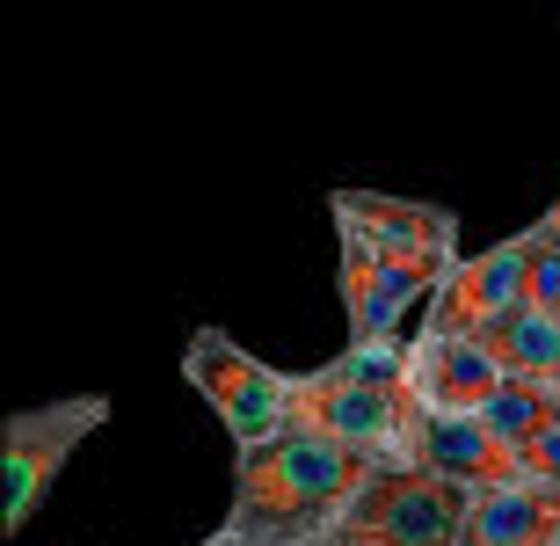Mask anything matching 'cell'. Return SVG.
Here are the masks:
<instances>
[{
	"instance_id": "obj_1",
	"label": "cell",
	"mask_w": 560,
	"mask_h": 546,
	"mask_svg": "<svg viewBox=\"0 0 560 546\" xmlns=\"http://www.w3.org/2000/svg\"><path fill=\"white\" fill-rule=\"evenodd\" d=\"M372 474L378 466L364 452L320 438L306 422H291L284 438L233 460V510L219 532H233V539H248V546H306Z\"/></svg>"
},
{
	"instance_id": "obj_2",
	"label": "cell",
	"mask_w": 560,
	"mask_h": 546,
	"mask_svg": "<svg viewBox=\"0 0 560 546\" xmlns=\"http://www.w3.org/2000/svg\"><path fill=\"white\" fill-rule=\"evenodd\" d=\"M320 438L364 452L372 466H408V422H416V342H350L320 372H299V408Z\"/></svg>"
},
{
	"instance_id": "obj_3",
	"label": "cell",
	"mask_w": 560,
	"mask_h": 546,
	"mask_svg": "<svg viewBox=\"0 0 560 546\" xmlns=\"http://www.w3.org/2000/svg\"><path fill=\"white\" fill-rule=\"evenodd\" d=\"M466 503H474L466 488L436 481L422 466H378L306 546H458Z\"/></svg>"
},
{
	"instance_id": "obj_4",
	"label": "cell",
	"mask_w": 560,
	"mask_h": 546,
	"mask_svg": "<svg viewBox=\"0 0 560 546\" xmlns=\"http://www.w3.org/2000/svg\"><path fill=\"white\" fill-rule=\"evenodd\" d=\"M183 379L205 394V408L226 422L233 452H255V444H270L291 430V408H299V379L262 364L255 350L226 336V328H197L183 350Z\"/></svg>"
},
{
	"instance_id": "obj_5",
	"label": "cell",
	"mask_w": 560,
	"mask_h": 546,
	"mask_svg": "<svg viewBox=\"0 0 560 546\" xmlns=\"http://www.w3.org/2000/svg\"><path fill=\"white\" fill-rule=\"evenodd\" d=\"M335 219H350V226H364V241H372L378 255H386V270L408 284V292H444L452 284V270L466 263V248H458V219L444 205H422V197H386V189H335L328 197Z\"/></svg>"
},
{
	"instance_id": "obj_6",
	"label": "cell",
	"mask_w": 560,
	"mask_h": 546,
	"mask_svg": "<svg viewBox=\"0 0 560 546\" xmlns=\"http://www.w3.org/2000/svg\"><path fill=\"white\" fill-rule=\"evenodd\" d=\"M103 422H109L103 394H73V400H51V408H15V416H8V430H0V481H8L0 532H22L37 518L44 488L59 481L66 460H73Z\"/></svg>"
},
{
	"instance_id": "obj_7",
	"label": "cell",
	"mask_w": 560,
	"mask_h": 546,
	"mask_svg": "<svg viewBox=\"0 0 560 546\" xmlns=\"http://www.w3.org/2000/svg\"><path fill=\"white\" fill-rule=\"evenodd\" d=\"M539 241L532 233H510V241H495V248H480L466 255L452 270V284L430 299V314H422L416 336H436V342H452V336H488L510 306H517L524 292H532V277H539ZM560 263V255H553Z\"/></svg>"
},
{
	"instance_id": "obj_8",
	"label": "cell",
	"mask_w": 560,
	"mask_h": 546,
	"mask_svg": "<svg viewBox=\"0 0 560 546\" xmlns=\"http://www.w3.org/2000/svg\"><path fill=\"white\" fill-rule=\"evenodd\" d=\"M408 466H422V474H436V481L466 488V496L502 488V481H517V474H524V460L488 430V416L422 408V400H416V422H408Z\"/></svg>"
},
{
	"instance_id": "obj_9",
	"label": "cell",
	"mask_w": 560,
	"mask_h": 546,
	"mask_svg": "<svg viewBox=\"0 0 560 546\" xmlns=\"http://www.w3.org/2000/svg\"><path fill=\"white\" fill-rule=\"evenodd\" d=\"M335 292L350 314V342H394L408 328V284L386 270V255L364 241V226L335 219Z\"/></svg>"
},
{
	"instance_id": "obj_10",
	"label": "cell",
	"mask_w": 560,
	"mask_h": 546,
	"mask_svg": "<svg viewBox=\"0 0 560 546\" xmlns=\"http://www.w3.org/2000/svg\"><path fill=\"white\" fill-rule=\"evenodd\" d=\"M502 386H510V364H502L480 336H452V342L416 336V400H422V408L480 416Z\"/></svg>"
},
{
	"instance_id": "obj_11",
	"label": "cell",
	"mask_w": 560,
	"mask_h": 546,
	"mask_svg": "<svg viewBox=\"0 0 560 546\" xmlns=\"http://www.w3.org/2000/svg\"><path fill=\"white\" fill-rule=\"evenodd\" d=\"M458 546H560V481L517 474L502 488H480L466 503Z\"/></svg>"
},
{
	"instance_id": "obj_12",
	"label": "cell",
	"mask_w": 560,
	"mask_h": 546,
	"mask_svg": "<svg viewBox=\"0 0 560 546\" xmlns=\"http://www.w3.org/2000/svg\"><path fill=\"white\" fill-rule=\"evenodd\" d=\"M488 350L517 379H539V386H560V263L546 255L539 277H532V292L510 306V314L488 328Z\"/></svg>"
},
{
	"instance_id": "obj_13",
	"label": "cell",
	"mask_w": 560,
	"mask_h": 546,
	"mask_svg": "<svg viewBox=\"0 0 560 546\" xmlns=\"http://www.w3.org/2000/svg\"><path fill=\"white\" fill-rule=\"evenodd\" d=\"M480 416H488V430H495V438L524 460V444H539L546 430H560V386H539V379L510 372V386H502Z\"/></svg>"
},
{
	"instance_id": "obj_14",
	"label": "cell",
	"mask_w": 560,
	"mask_h": 546,
	"mask_svg": "<svg viewBox=\"0 0 560 546\" xmlns=\"http://www.w3.org/2000/svg\"><path fill=\"white\" fill-rule=\"evenodd\" d=\"M524 474H539V481H560V430H546L539 444H524Z\"/></svg>"
},
{
	"instance_id": "obj_15",
	"label": "cell",
	"mask_w": 560,
	"mask_h": 546,
	"mask_svg": "<svg viewBox=\"0 0 560 546\" xmlns=\"http://www.w3.org/2000/svg\"><path fill=\"white\" fill-rule=\"evenodd\" d=\"M524 233L539 241V255H560V197H553V205H546V211H539V219H532Z\"/></svg>"
},
{
	"instance_id": "obj_16",
	"label": "cell",
	"mask_w": 560,
	"mask_h": 546,
	"mask_svg": "<svg viewBox=\"0 0 560 546\" xmlns=\"http://www.w3.org/2000/svg\"><path fill=\"white\" fill-rule=\"evenodd\" d=\"M205 546H248V539H233V532H211V539Z\"/></svg>"
}]
</instances>
